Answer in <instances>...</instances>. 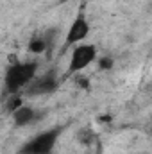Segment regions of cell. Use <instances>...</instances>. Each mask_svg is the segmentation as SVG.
<instances>
[{
  "label": "cell",
  "instance_id": "obj_1",
  "mask_svg": "<svg viewBox=\"0 0 152 154\" xmlns=\"http://www.w3.org/2000/svg\"><path fill=\"white\" fill-rule=\"evenodd\" d=\"M36 72H38V63H34V61L13 63L4 75L5 91L11 95V93H18L22 88H27L31 84V81L36 77Z\"/></svg>",
  "mask_w": 152,
  "mask_h": 154
},
{
  "label": "cell",
  "instance_id": "obj_2",
  "mask_svg": "<svg viewBox=\"0 0 152 154\" xmlns=\"http://www.w3.org/2000/svg\"><path fill=\"white\" fill-rule=\"evenodd\" d=\"M61 133H63V127H52L48 131H43L32 140H29L18 154H52Z\"/></svg>",
  "mask_w": 152,
  "mask_h": 154
},
{
  "label": "cell",
  "instance_id": "obj_3",
  "mask_svg": "<svg viewBox=\"0 0 152 154\" xmlns=\"http://www.w3.org/2000/svg\"><path fill=\"white\" fill-rule=\"evenodd\" d=\"M97 57V48L95 45H84L79 43L70 57V65H68V75L79 74L81 70H84L86 66H90V63H93Z\"/></svg>",
  "mask_w": 152,
  "mask_h": 154
},
{
  "label": "cell",
  "instance_id": "obj_4",
  "mask_svg": "<svg viewBox=\"0 0 152 154\" xmlns=\"http://www.w3.org/2000/svg\"><path fill=\"white\" fill-rule=\"evenodd\" d=\"M59 86V79L57 74L54 70L43 74L39 77H34L31 81V84L27 86V95L31 97H36V95H48V93H54Z\"/></svg>",
  "mask_w": 152,
  "mask_h": 154
},
{
  "label": "cell",
  "instance_id": "obj_5",
  "mask_svg": "<svg viewBox=\"0 0 152 154\" xmlns=\"http://www.w3.org/2000/svg\"><path fill=\"white\" fill-rule=\"evenodd\" d=\"M88 34H90V23H88L84 13L81 11V13L75 16V20L72 22L68 32H66V47H72V45L81 43Z\"/></svg>",
  "mask_w": 152,
  "mask_h": 154
},
{
  "label": "cell",
  "instance_id": "obj_6",
  "mask_svg": "<svg viewBox=\"0 0 152 154\" xmlns=\"http://www.w3.org/2000/svg\"><path fill=\"white\" fill-rule=\"evenodd\" d=\"M43 115H45V111H38V109H34L31 106H23L22 104L16 111H13V120H14V124L18 127H25V125L34 124L39 118H43Z\"/></svg>",
  "mask_w": 152,
  "mask_h": 154
},
{
  "label": "cell",
  "instance_id": "obj_7",
  "mask_svg": "<svg viewBox=\"0 0 152 154\" xmlns=\"http://www.w3.org/2000/svg\"><path fill=\"white\" fill-rule=\"evenodd\" d=\"M29 50L32 54H43L47 50V41H45V36L39 34V36H34V38L29 41Z\"/></svg>",
  "mask_w": 152,
  "mask_h": 154
},
{
  "label": "cell",
  "instance_id": "obj_8",
  "mask_svg": "<svg viewBox=\"0 0 152 154\" xmlns=\"http://www.w3.org/2000/svg\"><path fill=\"white\" fill-rule=\"evenodd\" d=\"M22 104H23V102H22V97H20L18 93H11V95H9L7 104H5V108H7V111H9V113H13V111H16Z\"/></svg>",
  "mask_w": 152,
  "mask_h": 154
},
{
  "label": "cell",
  "instance_id": "obj_9",
  "mask_svg": "<svg viewBox=\"0 0 152 154\" xmlns=\"http://www.w3.org/2000/svg\"><path fill=\"white\" fill-rule=\"evenodd\" d=\"M100 68H102V70L113 68V59H111V57H102V59H100Z\"/></svg>",
  "mask_w": 152,
  "mask_h": 154
}]
</instances>
